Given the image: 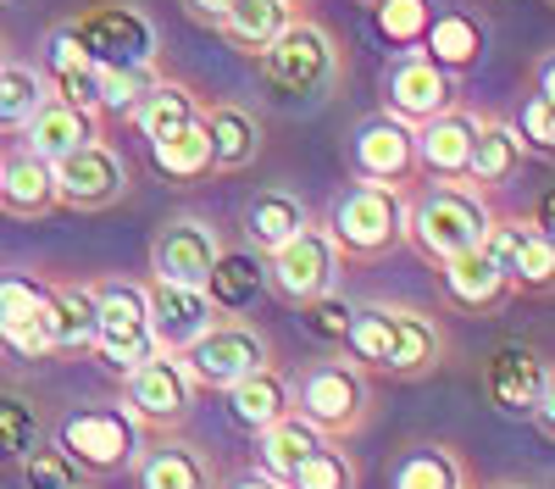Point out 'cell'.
<instances>
[{
    "label": "cell",
    "mask_w": 555,
    "mask_h": 489,
    "mask_svg": "<svg viewBox=\"0 0 555 489\" xmlns=\"http://www.w3.org/2000/svg\"><path fill=\"white\" fill-rule=\"evenodd\" d=\"M256 62H261V78H267L289 106H322V101H334L339 83H345V73H350L345 44L334 39V28L317 23V17H306V12H295V17L284 23V34H278Z\"/></svg>",
    "instance_id": "obj_1"
},
{
    "label": "cell",
    "mask_w": 555,
    "mask_h": 489,
    "mask_svg": "<svg viewBox=\"0 0 555 489\" xmlns=\"http://www.w3.org/2000/svg\"><path fill=\"white\" fill-rule=\"evenodd\" d=\"M489 195L473 184H411L405 190V245L428 267H444L455 256L478 250L489 229Z\"/></svg>",
    "instance_id": "obj_2"
},
{
    "label": "cell",
    "mask_w": 555,
    "mask_h": 489,
    "mask_svg": "<svg viewBox=\"0 0 555 489\" xmlns=\"http://www.w3.org/2000/svg\"><path fill=\"white\" fill-rule=\"evenodd\" d=\"M289 412L328 445H345L373 423V373L350 356H317L289 378Z\"/></svg>",
    "instance_id": "obj_3"
},
{
    "label": "cell",
    "mask_w": 555,
    "mask_h": 489,
    "mask_svg": "<svg viewBox=\"0 0 555 489\" xmlns=\"http://www.w3.org/2000/svg\"><path fill=\"white\" fill-rule=\"evenodd\" d=\"M322 229H328L339 261H384L405 245V190H389V184H345L334 190L328 201V217H322Z\"/></svg>",
    "instance_id": "obj_4"
},
{
    "label": "cell",
    "mask_w": 555,
    "mask_h": 489,
    "mask_svg": "<svg viewBox=\"0 0 555 489\" xmlns=\"http://www.w3.org/2000/svg\"><path fill=\"white\" fill-rule=\"evenodd\" d=\"M56 451L73 462L78 478H122L133 473L145 434L133 428V417L122 407H78L56 423Z\"/></svg>",
    "instance_id": "obj_5"
},
{
    "label": "cell",
    "mask_w": 555,
    "mask_h": 489,
    "mask_svg": "<svg viewBox=\"0 0 555 489\" xmlns=\"http://www.w3.org/2000/svg\"><path fill=\"white\" fill-rule=\"evenodd\" d=\"M95 362L122 378L145 356H156L151 339V306H145V279H95Z\"/></svg>",
    "instance_id": "obj_6"
},
{
    "label": "cell",
    "mask_w": 555,
    "mask_h": 489,
    "mask_svg": "<svg viewBox=\"0 0 555 489\" xmlns=\"http://www.w3.org/2000/svg\"><path fill=\"white\" fill-rule=\"evenodd\" d=\"M195 378L172 350H156L133 373H122V412L139 434H183V423L195 417Z\"/></svg>",
    "instance_id": "obj_7"
},
{
    "label": "cell",
    "mask_w": 555,
    "mask_h": 489,
    "mask_svg": "<svg viewBox=\"0 0 555 489\" xmlns=\"http://www.w3.org/2000/svg\"><path fill=\"white\" fill-rule=\"evenodd\" d=\"M178 362H183V373L195 378V389H217L222 395L228 384H240V378H250L256 368L272 362V339L250 318H217L206 334H195L190 345L178 350Z\"/></svg>",
    "instance_id": "obj_8"
},
{
    "label": "cell",
    "mask_w": 555,
    "mask_h": 489,
    "mask_svg": "<svg viewBox=\"0 0 555 489\" xmlns=\"http://www.w3.org/2000/svg\"><path fill=\"white\" fill-rule=\"evenodd\" d=\"M339 273H345V261H339V250H334L322 222H306L295 240H284L278 250L261 256V284L284 306H306L317 295L339 289Z\"/></svg>",
    "instance_id": "obj_9"
},
{
    "label": "cell",
    "mask_w": 555,
    "mask_h": 489,
    "mask_svg": "<svg viewBox=\"0 0 555 489\" xmlns=\"http://www.w3.org/2000/svg\"><path fill=\"white\" fill-rule=\"evenodd\" d=\"M51 172H56V206L67 211H112L133 190V167L112 140L78 145L73 156L51 162Z\"/></svg>",
    "instance_id": "obj_10"
},
{
    "label": "cell",
    "mask_w": 555,
    "mask_h": 489,
    "mask_svg": "<svg viewBox=\"0 0 555 489\" xmlns=\"http://www.w3.org/2000/svg\"><path fill=\"white\" fill-rule=\"evenodd\" d=\"M345 156H350V172L361 184H389V190L423 184V167H416V128L389 117V112H373L366 123H356Z\"/></svg>",
    "instance_id": "obj_11"
},
{
    "label": "cell",
    "mask_w": 555,
    "mask_h": 489,
    "mask_svg": "<svg viewBox=\"0 0 555 489\" xmlns=\"http://www.w3.org/2000/svg\"><path fill=\"white\" fill-rule=\"evenodd\" d=\"M73 34L83 39V51L95 62H117V67H162L156 51V28L139 7H122V0H106V7H89L78 17H67Z\"/></svg>",
    "instance_id": "obj_12"
},
{
    "label": "cell",
    "mask_w": 555,
    "mask_h": 489,
    "mask_svg": "<svg viewBox=\"0 0 555 489\" xmlns=\"http://www.w3.org/2000/svg\"><path fill=\"white\" fill-rule=\"evenodd\" d=\"M222 256V229L201 211H178L162 217L151 234V279L167 284H206L211 261Z\"/></svg>",
    "instance_id": "obj_13"
},
{
    "label": "cell",
    "mask_w": 555,
    "mask_h": 489,
    "mask_svg": "<svg viewBox=\"0 0 555 489\" xmlns=\"http://www.w3.org/2000/svg\"><path fill=\"white\" fill-rule=\"evenodd\" d=\"M0 356L44 362L51 350V284L34 273H0Z\"/></svg>",
    "instance_id": "obj_14"
},
{
    "label": "cell",
    "mask_w": 555,
    "mask_h": 489,
    "mask_svg": "<svg viewBox=\"0 0 555 489\" xmlns=\"http://www.w3.org/2000/svg\"><path fill=\"white\" fill-rule=\"evenodd\" d=\"M378 89H384V112L411 123V128L439 117V112H450V106H461L455 101V78L428 51H395Z\"/></svg>",
    "instance_id": "obj_15"
},
{
    "label": "cell",
    "mask_w": 555,
    "mask_h": 489,
    "mask_svg": "<svg viewBox=\"0 0 555 489\" xmlns=\"http://www.w3.org/2000/svg\"><path fill=\"white\" fill-rule=\"evenodd\" d=\"M384 311H389V329H395V356H389V373L384 378H400V384L434 378L450 362L444 323L434 318L428 306H411V300H384Z\"/></svg>",
    "instance_id": "obj_16"
},
{
    "label": "cell",
    "mask_w": 555,
    "mask_h": 489,
    "mask_svg": "<svg viewBox=\"0 0 555 489\" xmlns=\"http://www.w3.org/2000/svg\"><path fill=\"white\" fill-rule=\"evenodd\" d=\"M139 489H217V456L183 434H151L133 462Z\"/></svg>",
    "instance_id": "obj_17"
},
{
    "label": "cell",
    "mask_w": 555,
    "mask_h": 489,
    "mask_svg": "<svg viewBox=\"0 0 555 489\" xmlns=\"http://www.w3.org/2000/svg\"><path fill=\"white\" fill-rule=\"evenodd\" d=\"M145 306H151V339H156V350H172V356L222 318L201 284H167V279H145Z\"/></svg>",
    "instance_id": "obj_18"
},
{
    "label": "cell",
    "mask_w": 555,
    "mask_h": 489,
    "mask_svg": "<svg viewBox=\"0 0 555 489\" xmlns=\"http://www.w3.org/2000/svg\"><path fill=\"white\" fill-rule=\"evenodd\" d=\"M39 73H44V83H51V95L73 101L78 112H89L101 123V62L83 51V39L73 34V23H56L51 34H44Z\"/></svg>",
    "instance_id": "obj_19"
},
{
    "label": "cell",
    "mask_w": 555,
    "mask_h": 489,
    "mask_svg": "<svg viewBox=\"0 0 555 489\" xmlns=\"http://www.w3.org/2000/svg\"><path fill=\"white\" fill-rule=\"evenodd\" d=\"M544 384H550V368H544V356L533 345L512 339V345H494L489 350V362H483V395H489L494 412L528 417Z\"/></svg>",
    "instance_id": "obj_20"
},
{
    "label": "cell",
    "mask_w": 555,
    "mask_h": 489,
    "mask_svg": "<svg viewBox=\"0 0 555 489\" xmlns=\"http://www.w3.org/2000/svg\"><path fill=\"white\" fill-rule=\"evenodd\" d=\"M473 128L478 112L450 106L428 123H416V167L434 184H467V162H473Z\"/></svg>",
    "instance_id": "obj_21"
},
{
    "label": "cell",
    "mask_w": 555,
    "mask_h": 489,
    "mask_svg": "<svg viewBox=\"0 0 555 489\" xmlns=\"http://www.w3.org/2000/svg\"><path fill=\"white\" fill-rule=\"evenodd\" d=\"M0 211L17 217V222H39V217L56 211V172L28 145L0 151Z\"/></svg>",
    "instance_id": "obj_22"
},
{
    "label": "cell",
    "mask_w": 555,
    "mask_h": 489,
    "mask_svg": "<svg viewBox=\"0 0 555 489\" xmlns=\"http://www.w3.org/2000/svg\"><path fill=\"white\" fill-rule=\"evenodd\" d=\"M439 279H444V295L461 306V311H473V318H494V311L512 306V273H505L500 261H489L483 250H467V256H455L439 267Z\"/></svg>",
    "instance_id": "obj_23"
},
{
    "label": "cell",
    "mask_w": 555,
    "mask_h": 489,
    "mask_svg": "<svg viewBox=\"0 0 555 489\" xmlns=\"http://www.w3.org/2000/svg\"><path fill=\"white\" fill-rule=\"evenodd\" d=\"M89 140H106L101 123L89 117V112H78L73 101H62V95H44L39 112L28 117V128L17 133V145H28V151L44 156V162H62V156H73V151L89 145Z\"/></svg>",
    "instance_id": "obj_24"
},
{
    "label": "cell",
    "mask_w": 555,
    "mask_h": 489,
    "mask_svg": "<svg viewBox=\"0 0 555 489\" xmlns=\"http://www.w3.org/2000/svg\"><path fill=\"white\" fill-rule=\"evenodd\" d=\"M528 145H522V133L517 123H505V117H478L473 128V162H467V184L473 190H500V184H512V178L528 167Z\"/></svg>",
    "instance_id": "obj_25"
},
{
    "label": "cell",
    "mask_w": 555,
    "mask_h": 489,
    "mask_svg": "<svg viewBox=\"0 0 555 489\" xmlns=\"http://www.w3.org/2000/svg\"><path fill=\"white\" fill-rule=\"evenodd\" d=\"M201 128H206V145H211V172H240L261 156V117L240 101L201 106Z\"/></svg>",
    "instance_id": "obj_26"
},
{
    "label": "cell",
    "mask_w": 555,
    "mask_h": 489,
    "mask_svg": "<svg viewBox=\"0 0 555 489\" xmlns=\"http://www.w3.org/2000/svg\"><path fill=\"white\" fill-rule=\"evenodd\" d=\"M222 400H228V417H234V428L261 434L267 423H278V417L289 412V373L267 362V368H256L250 378L228 384Z\"/></svg>",
    "instance_id": "obj_27"
},
{
    "label": "cell",
    "mask_w": 555,
    "mask_h": 489,
    "mask_svg": "<svg viewBox=\"0 0 555 489\" xmlns=\"http://www.w3.org/2000/svg\"><path fill=\"white\" fill-rule=\"evenodd\" d=\"M306 222H311V206L295 190H256L245 201V240H250L256 256H267V250L284 245V240H295Z\"/></svg>",
    "instance_id": "obj_28"
},
{
    "label": "cell",
    "mask_w": 555,
    "mask_h": 489,
    "mask_svg": "<svg viewBox=\"0 0 555 489\" xmlns=\"http://www.w3.org/2000/svg\"><path fill=\"white\" fill-rule=\"evenodd\" d=\"M295 17V7H284V0H234V7H228V17L211 28L228 51H240V56H261L267 44L284 34V23Z\"/></svg>",
    "instance_id": "obj_29"
},
{
    "label": "cell",
    "mask_w": 555,
    "mask_h": 489,
    "mask_svg": "<svg viewBox=\"0 0 555 489\" xmlns=\"http://www.w3.org/2000/svg\"><path fill=\"white\" fill-rule=\"evenodd\" d=\"M128 123H133L139 133H145L151 145H156V140H167V133L201 123V95H195L190 83H178V78H167V73H162V78L151 83V95L128 112Z\"/></svg>",
    "instance_id": "obj_30"
},
{
    "label": "cell",
    "mask_w": 555,
    "mask_h": 489,
    "mask_svg": "<svg viewBox=\"0 0 555 489\" xmlns=\"http://www.w3.org/2000/svg\"><path fill=\"white\" fill-rule=\"evenodd\" d=\"M51 350L56 356L95 350V284H51Z\"/></svg>",
    "instance_id": "obj_31"
},
{
    "label": "cell",
    "mask_w": 555,
    "mask_h": 489,
    "mask_svg": "<svg viewBox=\"0 0 555 489\" xmlns=\"http://www.w3.org/2000/svg\"><path fill=\"white\" fill-rule=\"evenodd\" d=\"M423 51H428L450 78L473 73V67L483 62V23H478L473 12H439V17L428 23V34H423Z\"/></svg>",
    "instance_id": "obj_32"
},
{
    "label": "cell",
    "mask_w": 555,
    "mask_h": 489,
    "mask_svg": "<svg viewBox=\"0 0 555 489\" xmlns=\"http://www.w3.org/2000/svg\"><path fill=\"white\" fill-rule=\"evenodd\" d=\"M317 445H322V434H317L311 423H300L295 412H284L278 423H267V428L256 434V467H261L267 478L284 484V478L317 451Z\"/></svg>",
    "instance_id": "obj_33"
},
{
    "label": "cell",
    "mask_w": 555,
    "mask_h": 489,
    "mask_svg": "<svg viewBox=\"0 0 555 489\" xmlns=\"http://www.w3.org/2000/svg\"><path fill=\"white\" fill-rule=\"evenodd\" d=\"M201 289L211 295V306L222 311V318H240V311L256 300V289H261V261H256V250H228V245H222V256L211 261V273H206Z\"/></svg>",
    "instance_id": "obj_34"
},
{
    "label": "cell",
    "mask_w": 555,
    "mask_h": 489,
    "mask_svg": "<svg viewBox=\"0 0 555 489\" xmlns=\"http://www.w3.org/2000/svg\"><path fill=\"white\" fill-rule=\"evenodd\" d=\"M345 356L366 373H389V356H395V329H389V311L384 300H361L350 311V329H345Z\"/></svg>",
    "instance_id": "obj_35"
},
{
    "label": "cell",
    "mask_w": 555,
    "mask_h": 489,
    "mask_svg": "<svg viewBox=\"0 0 555 489\" xmlns=\"http://www.w3.org/2000/svg\"><path fill=\"white\" fill-rule=\"evenodd\" d=\"M461 484H467V462L450 445H411L389 473V489H461Z\"/></svg>",
    "instance_id": "obj_36"
},
{
    "label": "cell",
    "mask_w": 555,
    "mask_h": 489,
    "mask_svg": "<svg viewBox=\"0 0 555 489\" xmlns=\"http://www.w3.org/2000/svg\"><path fill=\"white\" fill-rule=\"evenodd\" d=\"M44 95H51V83H44L39 62H7L0 67V140H17Z\"/></svg>",
    "instance_id": "obj_37"
},
{
    "label": "cell",
    "mask_w": 555,
    "mask_h": 489,
    "mask_svg": "<svg viewBox=\"0 0 555 489\" xmlns=\"http://www.w3.org/2000/svg\"><path fill=\"white\" fill-rule=\"evenodd\" d=\"M151 156H156V167L172 178V184H195V178L211 172V145H206V128L201 123H190V128L167 133V140H156Z\"/></svg>",
    "instance_id": "obj_38"
},
{
    "label": "cell",
    "mask_w": 555,
    "mask_h": 489,
    "mask_svg": "<svg viewBox=\"0 0 555 489\" xmlns=\"http://www.w3.org/2000/svg\"><path fill=\"white\" fill-rule=\"evenodd\" d=\"M428 23H434V0H378L373 7V28L395 51H423Z\"/></svg>",
    "instance_id": "obj_39"
},
{
    "label": "cell",
    "mask_w": 555,
    "mask_h": 489,
    "mask_svg": "<svg viewBox=\"0 0 555 489\" xmlns=\"http://www.w3.org/2000/svg\"><path fill=\"white\" fill-rule=\"evenodd\" d=\"M156 78H162V67H117V62H101V117H128L139 101L151 95Z\"/></svg>",
    "instance_id": "obj_40"
},
{
    "label": "cell",
    "mask_w": 555,
    "mask_h": 489,
    "mask_svg": "<svg viewBox=\"0 0 555 489\" xmlns=\"http://www.w3.org/2000/svg\"><path fill=\"white\" fill-rule=\"evenodd\" d=\"M44 428H39V412L28 407L23 395H0V467H17L34 445H44L39 439Z\"/></svg>",
    "instance_id": "obj_41"
},
{
    "label": "cell",
    "mask_w": 555,
    "mask_h": 489,
    "mask_svg": "<svg viewBox=\"0 0 555 489\" xmlns=\"http://www.w3.org/2000/svg\"><path fill=\"white\" fill-rule=\"evenodd\" d=\"M284 484H289V489H356V462L345 456V445H328V439H322Z\"/></svg>",
    "instance_id": "obj_42"
},
{
    "label": "cell",
    "mask_w": 555,
    "mask_h": 489,
    "mask_svg": "<svg viewBox=\"0 0 555 489\" xmlns=\"http://www.w3.org/2000/svg\"><path fill=\"white\" fill-rule=\"evenodd\" d=\"M550 284H555V240L544 229H533L522 240L517 261H512V289L517 295H550Z\"/></svg>",
    "instance_id": "obj_43"
},
{
    "label": "cell",
    "mask_w": 555,
    "mask_h": 489,
    "mask_svg": "<svg viewBox=\"0 0 555 489\" xmlns=\"http://www.w3.org/2000/svg\"><path fill=\"white\" fill-rule=\"evenodd\" d=\"M300 311V323H306V334L311 339H322V345H339L345 339V329H350V300L339 295V289H328V295H317V300H306V306H295Z\"/></svg>",
    "instance_id": "obj_44"
},
{
    "label": "cell",
    "mask_w": 555,
    "mask_h": 489,
    "mask_svg": "<svg viewBox=\"0 0 555 489\" xmlns=\"http://www.w3.org/2000/svg\"><path fill=\"white\" fill-rule=\"evenodd\" d=\"M12 473L23 478V489H73V484H78L73 462L56 451V445H34V451H28Z\"/></svg>",
    "instance_id": "obj_45"
},
{
    "label": "cell",
    "mask_w": 555,
    "mask_h": 489,
    "mask_svg": "<svg viewBox=\"0 0 555 489\" xmlns=\"http://www.w3.org/2000/svg\"><path fill=\"white\" fill-rule=\"evenodd\" d=\"M517 133H522V145H528L533 156H550V151H555V95H533V101L522 106Z\"/></svg>",
    "instance_id": "obj_46"
},
{
    "label": "cell",
    "mask_w": 555,
    "mask_h": 489,
    "mask_svg": "<svg viewBox=\"0 0 555 489\" xmlns=\"http://www.w3.org/2000/svg\"><path fill=\"white\" fill-rule=\"evenodd\" d=\"M178 7H183V17H190V23L217 28V23L228 17V7H234V0H178Z\"/></svg>",
    "instance_id": "obj_47"
},
{
    "label": "cell",
    "mask_w": 555,
    "mask_h": 489,
    "mask_svg": "<svg viewBox=\"0 0 555 489\" xmlns=\"http://www.w3.org/2000/svg\"><path fill=\"white\" fill-rule=\"evenodd\" d=\"M222 489H289V484H278V478H267L261 467H250V473H240V478H228Z\"/></svg>",
    "instance_id": "obj_48"
},
{
    "label": "cell",
    "mask_w": 555,
    "mask_h": 489,
    "mask_svg": "<svg viewBox=\"0 0 555 489\" xmlns=\"http://www.w3.org/2000/svg\"><path fill=\"white\" fill-rule=\"evenodd\" d=\"M550 78H555V67H550V56H539V67H533V95H555Z\"/></svg>",
    "instance_id": "obj_49"
},
{
    "label": "cell",
    "mask_w": 555,
    "mask_h": 489,
    "mask_svg": "<svg viewBox=\"0 0 555 489\" xmlns=\"http://www.w3.org/2000/svg\"><path fill=\"white\" fill-rule=\"evenodd\" d=\"M483 489H533V484H522V478H494V484H483Z\"/></svg>",
    "instance_id": "obj_50"
},
{
    "label": "cell",
    "mask_w": 555,
    "mask_h": 489,
    "mask_svg": "<svg viewBox=\"0 0 555 489\" xmlns=\"http://www.w3.org/2000/svg\"><path fill=\"white\" fill-rule=\"evenodd\" d=\"M7 62H12V56H7V39H0V67H7Z\"/></svg>",
    "instance_id": "obj_51"
},
{
    "label": "cell",
    "mask_w": 555,
    "mask_h": 489,
    "mask_svg": "<svg viewBox=\"0 0 555 489\" xmlns=\"http://www.w3.org/2000/svg\"><path fill=\"white\" fill-rule=\"evenodd\" d=\"M284 7H295V12H300V7H311V0H284Z\"/></svg>",
    "instance_id": "obj_52"
},
{
    "label": "cell",
    "mask_w": 555,
    "mask_h": 489,
    "mask_svg": "<svg viewBox=\"0 0 555 489\" xmlns=\"http://www.w3.org/2000/svg\"><path fill=\"white\" fill-rule=\"evenodd\" d=\"M356 7H378V0H356Z\"/></svg>",
    "instance_id": "obj_53"
},
{
    "label": "cell",
    "mask_w": 555,
    "mask_h": 489,
    "mask_svg": "<svg viewBox=\"0 0 555 489\" xmlns=\"http://www.w3.org/2000/svg\"><path fill=\"white\" fill-rule=\"evenodd\" d=\"M0 7H17V0H0Z\"/></svg>",
    "instance_id": "obj_54"
},
{
    "label": "cell",
    "mask_w": 555,
    "mask_h": 489,
    "mask_svg": "<svg viewBox=\"0 0 555 489\" xmlns=\"http://www.w3.org/2000/svg\"><path fill=\"white\" fill-rule=\"evenodd\" d=\"M73 489H89V484H73Z\"/></svg>",
    "instance_id": "obj_55"
},
{
    "label": "cell",
    "mask_w": 555,
    "mask_h": 489,
    "mask_svg": "<svg viewBox=\"0 0 555 489\" xmlns=\"http://www.w3.org/2000/svg\"><path fill=\"white\" fill-rule=\"evenodd\" d=\"M461 489H473V484H461Z\"/></svg>",
    "instance_id": "obj_56"
}]
</instances>
